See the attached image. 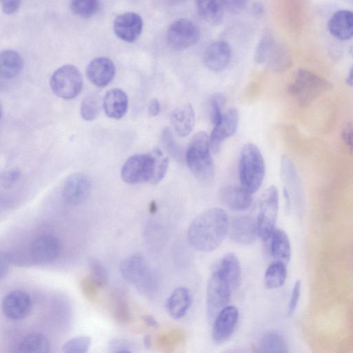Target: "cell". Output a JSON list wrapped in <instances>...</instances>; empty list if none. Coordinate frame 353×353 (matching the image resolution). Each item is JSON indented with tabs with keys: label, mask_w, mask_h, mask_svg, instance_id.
<instances>
[{
	"label": "cell",
	"mask_w": 353,
	"mask_h": 353,
	"mask_svg": "<svg viewBox=\"0 0 353 353\" xmlns=\"http://www.w3.org/2000/svg\"><path fill=\"white\" fill-rule=\"evenodd\" d=\"M270 252L275 261L288 263L291 256V245L288 234L280 228H275L271 237Z\"/></svg>",
	"instance_id": "484cf974"
},
{
	"label": "cell",
	"mask_w": 353,
	"mask_h": 353,
	"mask_svg": "<svg viewBox=\"0 0 353 353\" xmlns=\"http://www.w3.org/2000/svg\"><path fill=\"white\" fill-rule=\"evenodd\" d=\"M148 113L152 117H155L159 114L161 110V106L159 101L157 99H152L150 100L148 107Z\"/></svg>",
	"instance_id": "f6af8a7d"
},
{
	"label": "cell",
	"mask_w": 353,
	"mask_h": 353,
	"mask_svg": "<svg viewBox=\"0 0 353 353\" xmlns=\"http://www.w3.org/2000/svg\"><path fill=\"white\" fill-rule=\"evenodd\" d=\"M226 98L224 94L216 92L211 95L209 99V110L211 123L214 125L222 118L223 114L222 110L225 104Z\"/></svg>",
	"instance_id": "d590c367"
},
{
	"label": "cell",
	"mask_w": 353,
	"mask_h": 353,
	"mask_svg": "<svg viewBox=\"0 0 353 353\" xmlns=\"http://www.w3.org/2000/svg\"><path fill=\"white\" fill-rule=\"evenodd\" d=\"M105 114L112 119H119L127 112L128 98L125 92L119 88L108 90L103 100Z\"/></svg>",
	"instance_id": "603a6c76"
},
{
	"label": "cell",
	"mask_w": 353,
	"mask_h": 353,
	"mask_svg": "<svg viewBox=\"0 0 353 353\" xmlns=\"http://www.w3.org/2000/svg\"><path fill=\"white\" fill-rule=\"evenodd\" d=\"M215 266L227 280L232 290L239 286L241 267L239 261L234 253L226 254Z\"/></svg>",
	"instance_id": "d4e9b609"
},
{
	"label": "cell",
	"mask_w": 353,
	"mask_h": 353,
	"mask_svg": "<svg viewBox=\"0 0 353 353\" xmlns=\"http://www.w3.org/2000/svg\"><path fill=\"white\" fill-rule=\"evenodd\" d=\"M91 344L88 336H79L66 341L62 347V353H88Z\"/></svg>",
	"instance_id": "8d00e7d4"
},
{
	"label": "cell",
	"mask_w": 353,
	"mask_h": 353,
	"mask_svg": "<svg viewBox=\"0 0 353 353\" xmlns=\"http://www.w3.org/2000/svg\"><path fill=\"white\" fill-rule=\"evenodd\" d=\"M196 7L203 19L215 25L222 21L225 12L223 0H199L196 1Z\"/></svg>",
	"instance_id": "4316f807"
},
{
	"label": "cell",
	"mask_w": 353,
	"mask_h": 353,
	"mask_svg": "<svg viewBox=\"0 0 353 353\" xmlns=\"http://www.w3.org/2000/svg\"><path fill=\"white\" fill-rule=\"evenodd\" d=\"M219 197L224 205L233 210H246L252 203V194L241 185L223 187L219 192Z\"/></svg>",
	"instance_id": "d6986e66"
},
{
	"label": "cell",
	"mask_w": 353,
	"mask_h": 353,
	"mask_svg": "<svg viewBox=\"0 0 353 353\" xmlns=\"http://www.w3.org/2000/svg\"><path fill=\"white\" fill-rule=\"evenodd\" d=\"M259 353H288L287 342L278 332H266L261 337L259 345Z\"/></svg>",
	"instance_id": "f546056e"
},
{
	"label": "cell",
	"mask_w": 353,
	"mask_h": 353,
	"mask_svg": "<svg viewBox=\"0 0 353 353\" xmlns=\"http://www.w3.org/2000/svg\"><path fill=\"white\" fill-rule=\"evenodd\" d=\"M210 137L204 131L196 133L185 153L186 164L194 176L203 184L210 183L214 176Z\"/></svg>",
	"instance_id": "3957f363"
},
{
	"label": "cell",
	"mask_w": 353,
	"mask_h": 353,
	"mask_svg": "<svg viewBox=\"0 0 353 353\" xmlns=\"http://www.w3.org/2000/svg\"><path fill=\"white\" fill-rule=\"evenodd\" d=\"M144 321L150 326H152V327H157V322L156 321V320L154 319H153L150 316H145L144 317Z\"/></svg>",
	"instance_id": "c3c4849f"
},
{
	"label": "cell",
	"mask_w": 353,
	"mask_h": 353,
	"mask_svg": "<svg viewBox=\"0 0 353 353\" xmlns=\"http://www.w3.org/2000/svg\"><path fill=\"white\" fill-rule=\"evenodd\" d=\"M81 117L86 121L94 119L99 112L98 99L93 94L88 95L82 101L80 108Z\"/></svg>",
	"instance_id": "74e56055"
},
{
	"label": "cell",
	"mask_w": 353,
	"mask_h": 353,
	"mask_svg": "<svg viewBox=\"0 0 353 353\" xmlns=\"http://www.w3.org/2000/svg\"><path fill=\"white\" fill-rule=\"evenodd\" d=\"M168 165V157L160 149L155 148L148 153L130 157L122 166L121 175L129 184H157L165 177Z\"/></svg>",
	"instance_id": "7a4b0ae2"
},
{
	"label": "cell",
	"mask_w": 353,
	"mask_h": 353,
	"mask_svg": "<svg viewBox=\"0 0 353 353\" xmlns=\"http://www.w3.org/2000/svg\"><path fill=\"white\" fill-rule=\"evenodd\" d=\"M330 33L339 40H347L353 37V12L349 10L336 11L327 23Z\"/></svg>",
	"instance_id": "44dd1931"
},
{
	"label": "cell",
	"mask_w": 353,
	"mask_h": 353,
	"mask_svg": "<svg viewBox=\"0 0 353 353\" xmlns=\"http://www.w3.org/2000/svg\"><path fill=\"white\" fill-rule=\"evenodd\" d=\"M347 83L353 87V66L351 68L347 78Z\"/></svg>",
	"instance_id": "681fc988"
},
{
	"label": "cell",
	"mask_w": 353,
	"mask_h": 353,
	"mask_svg": "<svg viewBox=\"0 0 353 353\" xmlns=\"http://www.w3.org/2000/svg\"><path fill=\"white\" fill-rule=\"evenodd\" d=\"M192 298L190 290L179 287L173 290L165 302L169 315L174 319L183 318L191 307Z\"/></svg>",
	"instance_id": "7402d4cb"
},
{
	"label": "cell",
	"mask_w": 353,
	"mask_h": 353,
	"mask_svg": "<svg viewBox=\"0 0 353 353\" xmlns=\"http://www.w3.org/2000/svg\"><path fill=\"white\" fill-rule=\"evenodd\" d=\"M277 42L270 34L264 35L258 43L255 52L254 60L257 63H266Z\"/></svg>",
	"instance_id": "836d02e7"
},
{
	"label": "cell",
	"mask_w": 353,
	"mask_h": 353,
	"mask_svg": "<svg viewBox=\"0 0 353 353\" xmlns=\"http://www.w3.org/2000/svg\"><path fill=\"white\" fill-rule=\"evenodd\" d=\"M85 72L92 84L97 87H105L112 80L115 66L111 59L100 57L92 59L88 64Z\"/></svg>",
	"instance_id": "ac0fdd59"
},
{
	"label": "cell",
	"mask_w": 353,
	"mask_h": 353,
	"mask_svg": "<svg viewBox=\"0 0 353 353\" xmlns=\"http://www.w3.org/2000/svg\"><path fill=\"white\" fill-rule=\"evenodd\" d=\"M231 56L229 43L225 41H217L205 49L203 57V63L210 70L220 72L227 68Z\"/></svg>",
	"instance_id": "e0dca14e"
},
{
	"label": "cell",
	"mask_w": 353,
	"mask_h": 353,
	"mask_svg": "<svg viewBox=\"0 0 353 353\" xmlns=\"http://www.w3.org/2000/svg\"><path fill=\"white\" fill-rule=\"evenodd\" d=\"M1 77L9 79L17 76L23 68L20 54L12 50H5L0 54Z\"/></svg>",
	"instance_id": "f1b7e54d"
},
{
	"label": "cell",
	"mask_w": 353,
	"mask_h": 353,
	"mask_svg": "<svg viewBox=\"0 0 353 353\" xmlns=\"http://www.w3.org/2000/svg\"><path fill=\"white\" fill-rule=\"evenodd\" d=\"M157 210V205L154 202H152L150 205V211L154 212Z\"/></svg>",
	"instance_id": "f907efd6"
},
{
	"label": "cell",
	"mask_w": 353,
	"mask_h": 353,
	"mask_svg": "<svg viewBox=\"0 0 353 353\" xmlns=\"http://www.w3.org/2000/svg\"><path fill=\"white\" fill-rule=\"evenodd\" d=\"M32 301L30 296L22 290H14L9 292L2 302V310L4 315L11 320H21L30 313Z\"/></svg>",
	"instance_id": "9a60e30c"
},
{
	"label": "cell",
	"mask_w": 353,
	"mask_h": 353,
	"mask_svg": "<svg viewBox=\"0 0 353 353\" xmlns=\"http://www.w3.org/2000/svg\"><path fill=\"white\" fill-rule=\"evenodd\" d=\"M350 53L351 56L353 57V42L350 47Z\"/></svg>",
	"instance_id": "f5cc1de1"
},
{
	"label": "cell",
	"mask_w": 353,
	"mask_h": 353,
	"mask_svg": "<svg viewBox=\"0 0 353 353\" xmlns=\"http://www.w3.org/2000/svg\"><path fill=\"white\" fill-rule=\"evenodd\" d=\"M248 1L243 0H223L225 11L233 14H238L245 10L248 6Z\"/></svg>",
	"instance_id": "60d3db41"
},
{
	"label": "cell",
	"mask_w": 353,
	"mask_h": 353,
	"mask_svg": "<svg viewBox=\"0 0 353 353\" xmlns=\"http://www.w3.org/2000/svg\"><path fill=\"white\" fill-rule=\"evenodd\" d=\"M332 88L326 79L305 69L296 71L290 83L288 93L301 105H307Z\"/></svg>",
	"instance_id": "5b68a950"
},
{
	"label": "cell",
	"mask_w": 353,
	"mask_h": 353,
	"mask_svg": "<svg viewBox=\"0 0 353 353\" xmlns=\"http://www.w3.org/2000/svg\"><path fill=\"white\" fill-rule=\"evenodd\" d=\"M141 17L135 12H125L117 16L113 23L115 34L121 40L132 43L136 41L143 30Z\"/></svg>",
	"instance_id": "2e32d148"
},
{
	"label": "cell",
	"mask_w": 353,
	"mask_h": 353,
	"mask_svg": "<svg viewBox=\"0 0 353 353\" xmlns=\"http://www.w3.org/2000/svg\"><path fill=\"white\" fill-rule=\"evenodd\" d=\"M8 259L6 254L1 253L0 256V277L3 279L8 268Z\"/></svg>",
	"instance_id": "bcb514c9"
},
{
	"label": "cell",
	"mask_w": 353,
	"mask_h": 353,
	"mask_svg": "<svg viewBox=\"0 0 353 353\" xmlns=\"http://www.w3.org/2000/svg\"><path fill=\"white\" fill-rule=\"evenodd\" d=\"M279 210V193L274 185L267 188L261 196L259 212L256 219L258 236L268 241L274 230Z\"/></svg>",
	"instance_id": "52a82bcc"
},
{
	"label": "cell",
	"mask_w": 353,
	"mask_h": 353,
	"mask_svg": "<svg viewBox=\"0 0 353 353\" xmlns=\"http://www.w3.org/2000/svg\"><path fill=\"white\" fill-rule=\"evenodd\" d=\"M20 172L17 169H13L5 172L1 177L2 186L6 188L12 187L19 179Z\"/></svg>",
	"instance_id": "b9f144b4"
},
{
	"label": "cell",
	"mask_w": 353,
	"mask_h": 353,
	"mask_svg": "<svg viewBox=\"0 0 353 353\" xmlns=\"http://www.w3.org/2000/svg\"><path fill=\"white\" fill-rule=\"evenodd\" d=\"M1 5L3 12L10 14L18 10L21 1L19 0H5L1 1Z\"/></svg>",
	"instance_id": "ee69618b"
},
{
	"label": "cell",
	"mask_w": 353,
	"mask_h": 353,
	"mask_svg": "<svg viewBox=\"0 0 353 353\" xmlns=\"http://www.w3.org/2000/svg\"><path fill=\"white\" fill-rule=\"evenodd\" d=\"M123 277L142 292L151 294L157 288V280L145 259L139 254L126 258L121 265Z\"/></svg>",
	"instance_id": "8992f818"
},
{
	"label": "cell",
	"mask_w": 353,
	"mask_h": 353,
	"mask_svg": "<svg viewBox=\"0 0 353 353\" xmlns=\"http://www.w3.org/2000/svg\"><path fill=\"white\" fill-rule=\"evenodd\" d=\"M200 37L199 27L187 19H179L169 26L166 39L169 46L176 50H183L195 44Z\"/></svg>",
	"instance_id": "30bf717a"
},
{
	"label": "cell",
	"mask_w": 353,
	"mask_h": 353,
	"mask_svg": "<svg viewBox=\"0 0 353 353\" xmlns=\"http://www.w3.org/2000/svg\"><path fill=\"white\" fill-rule=\"evenodd\" d=\"M228 234L234 242L250 245L258 236L256 221L249 215L236 216L229 223Z\"/></svg>",
	"instance_id": "5bb4252c"
},
{
	"label": "cell",
	"mask_w": 353,
	"mask_h": 353,
	"mask_svg": "<svg viewBox=\"0 0 353 353\" xmlns=\"http://www.w3.org/2000/svg\"><path fill=\"white\" fill-rule=\"evenodd\" d=\"M252 12L256 17H261L265 13V7L264 5L259 1H254L252 3Z\"/></svg>",
	"instance_id": "7dc6e473"
},
{
	"label": "cell",
	"mask_w": 353,
	"mask_h": 353,
	"mask_svg": "<svg viewBox=\"0 0 353 353\" xmlns=\"http://www.w3.org/2000/svg\"><path fill=\"white\" fill-rule=\"evenodd\" d=\"M99 6V1L96 0H74L70 3L72 11L83 18L94 15L98 12Z\"/></svg>",
	"instance_id": "e575fe53"
},
{
	"label": "cell",
	"mask_w": 353,
	"mask_h": 353,
	"mask_svg": "<svg viewBox=\"0 0 353 353\" xmlns=\"http://www.w3.org/2000/svg\"><path fill=\"white\" fill-rule=\"evenodd\" d=\"M50 85L55 95L63 99H71L81 91L83 79L81 72L74 65L67 64L54 72Z\"/></svg>",
	"instance_id": "ba28073f"
},
{
	"label": "cell",
	"mask_w": 353,
	"mask_h": 353,
	"mask_svg": "<svg viewBox=\"0 0 353 353\" xmlns=\"http://www.w3.org/2000/svg\"><path fill=\"white\" fill-rule=\"evenodd\" d=\"M301 283L300 280H297L292 290L288 308L289 315L292 314L295 310L301 295Z\"/></svg>",
	"instance_id": "ab89813d"
},
{
	"label": "cell",
	"mask_w": 353,
	"mask_h": 353,
	"mask_svg": "<svg viewBox=\"0 0 353 353\" xmlns=\"http://www.w3.org/2000/svg\"><path fill=\"white\" fill-rule=\"evenodd\" d=\"M170 121L179 136L184 137L189 135L195 124V114L192 105L185 103L175 108L171 114Z\"/></svg>",
	"instance_id": "cb8c5ba5"
},
{
	"label": "cell",
	"mask_w": 353,
	"mask_h": 353,
	"mask_svg": "<svg viewBox=\"0 0 353 353\" xmlns=\"http://www.w3.org/2000/svg\"><path fill=\"white\" fill-rule=\"evenodd\" d=\"M90 277L94 284L98 287L105 285L108 280V274L105 267L95 261L90 263Z\"/></svg>",
	"instance_id": "f35d334b"
},
{
	"label": "cell",
	"mask_w": 353,
	"mask_h": 353,
	"mask_svg": "<svg viewBox=\"0 0 353 353\" xmlns=\"http://www.w3.org/2000/svg\"><path fill=\"white\" fill-rule=\"evenodd\" d=\"M239 119L238 110L232 108L226 110L221 120L214 125L210 136V147L213 152H219L223 141L236 132Z\"/></svg>",
	"instance_id": "8fae6325"
},
{
	"label": "cell",
	"mask_w": 353,
	"mask_h": 353,
	"mask_svg": "<svg viewBox=\"0 0 353 353\" xmlns=\"http://www.w3.org/2000/svg\"><path fill=\"white\" fill-rule=\"evenodd\" d=\"M229 219L219 208H210L196 216L188 230V240L195 250L209 252L218 248L228 233Z\"/></svg>",
	"instance_id": "6da1fadb"
},
{
	"label": "cell",
	"mask_w": 353,
	"mask_h": 353,
	"mask_svg": "<svg viewBox=\"0 0 353 353\" xmlns=\"http://www.w3.org/2000/svg\"><path fill=\"white\" fill-rule=\"evenodd\" d=\"M232 289L218 268L214 265L207 285V309L210 318L214 319L228 305Z\"/></svg>",
	"instance_id": "9c48e42d"
},
{
	"label": "cell",
	"mask_w": 353,
	"mask_h": 353,
	"mask_svg": "<svg viewBox=\"0 0 353 353\" xmlns=\"http://www.w3.org/2000/svg\"><path fill=\"white\" fill-rule=\"evenodd\" d=\"M291 64L292 59L289 52L277 43L266 62L267 66L273 71L283 72L290 68Z\"/></svg>",
	"instance_id": "1f68e13d"
},
{
	"label": "cell",
	"mask_w": 353,
	"mask_h": 353,
	"mask_svg": "<svg viewBox=\"0 0 353 353\" xmlns=\"http://www.w3.org/2000/svg\"><path fill=\"white\" fill-rule=\"evenodd\" d=\"M59 239L53 236L45 235L37 238L31 244L30 254L38 263L53 261L59 254Z\"/></svg>",
	"instance_id": "ffe728a7"
},
{
	"label": "cell",
	"mask_w": 353,
	"mask_h": 353,
	"mask_svg": "<svg viewBox=\"0 0 353 353\" xmlns=\"http://www.w3.org/2000/svg\"><path fill=\"white\" fill-rule=\"evenodd\" d=\"M286 278V264L275 261L269 265L265 272V285L268 289L279 288L285 283Z\"/></svg>",
	"instance_id": "4dcf8cb0"
},
{
	"label": "cell",
	"mask_w": 353,
	"mask_h": 353,
	"mask_svg": "<svg viewBox=\"0 0 353 353\" xmlns=\"http://www.w3.org/2000/svg\"><path fill=\"white\" fill-rule=\"evenodd\" d=\"M115 353H132V352H131L130 351H129L128 350H121L116 352Z\"/></svg>",
	"instance_id": "816d5d0a"
},
{
	"label": "cell",
	"mask_w": 353,
	"mask_h": 353,
	"mask_svg": "<svg viewBox=\"0 0 353 353\" xmlns=\"http://www.w3.org/2000/svg\"><path fill=\"white\" fill-rule=\"evenodd\" d=\"M238 309L234 305H227L215 316L212 329V337L218 343L226 341L232 335L239 321Z\"/></svg>",
	"instance_id": "7c38bea8"
},
{
	"label": "cell",
	"mask_w": 353,
	"mask_h": 353,
	"mask_svg": "<svg viewBox=\"0 0 353 353\" xmlns=\"http://www.w3.org/2000/svg\"><path fill=\"white\" fill-rule=\"evenodd\" d=\"M91 190L90 179L81 173L69 176L63 184L62 196L64 201L70 205H78L88 197Z\"/></svg>",
	"instance_id": "4fadbf2b"
},
{
	"label": "cell",
	"mask_w": 353,
	"mask_h": 353,
	"mask_svg": "<svg viewBox=\"0 0 353 353\" xmlns=\"http://www.w3.org/2000/svg\"><path fill=\"white\" fill-rule=\"evenodd\" d=\"M341 135L347 148L353 152V122L347 123L343 128Z\"/></svg>",
	"instance_id": "7bdbcfd3"
},
{
	"label": "cell",
	"mask_w": 353,
	"mask_h": 353,
	"mask_svg": "<svg viewBox=\"0 0 353 353\" xmlns=\"http://www.w3.org/2000/svg\"><path fill=\"white\" fill-rule=\"evenodd\" d=\"M50 349L48 338L43 334L32 332L19 342L17 353H49Z\"/></svg>",
	"instance_id": "83f0119b"
},
{
	"label": "cell",
	"mask_w": 353,
	"mask_h": 353,
	"mask_svg": "<svg viewBox=\"0 0 353 353\" xmlns=\"http://www.w3.org/2000/svg\"><path fill=\"white\" fill-rule=\"evenodd\" d=\"M265 173L263 155L256 145L246 143L241 149L239 162V176L241 186L251 194L261 187Z\"/></svg>",
	"instance_id": "277c9868"
},
{
	"label": "cell",
	"mask_w": 353,
	"mask_h": 353,
	"mask_svg": "<svg viewBox=\"0 0 353 353\" xmlns=\"http://www.w3.org/2000/svg\"><path fill=\"white\" fill-rule=\"evenodd\" d=\"M163 145L168 153L179 162L185 159V154L182 148L176 141L172 131L168 127L163 128L161 134Z\"/></svg>",
	"instance_id": "d6a6232c"
}]
</instances>
